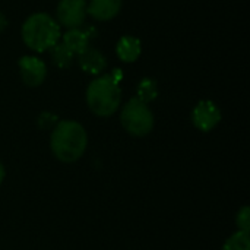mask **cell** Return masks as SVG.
Returning a JSON list of instances; mask_svg holds the SVG:
<instances>
[{"mask_svg": "<svg viewBox=\"0 0 250 250\" xmlns=\"http://www.w3.org/2000/svg\"><path fill=\"white\" fill-rule=\"evenodd\" d=\"M88 145V136L83 126L73 120L57 122L51 132L50 146L54 157L63 163L78 161Z\"/></svg>", "mask_w": 250, "mask_h": 250, "instance_id": "1", "label": "cell"}, {"mask_svg": "<svg viewBox=\"0 0 250 250\" xmlns=\"http://www.w3.org/2000/svg\"><path fill=\"white\" fill-rule=\"evenodd\" d=\"M60 25L47 13H34L22 25V40L25 45L37 53L50 50L60 41Z\"/></svg>", "mask_w": 250, "mask_h": 250, "instance_id": "2", "label": "cell"}, {"mask_svg": "<svg viewBox=\"0 0 250 250\" xmlns=\"http://www.w3.org/2000/svg\"><path fill=\"white\" fill-rule=\"evenodd\" d=\"M122 101V91L119 82L111 75H103L95 78L86 89V104L89 110L100 116L108 117L114 114Z\"/></svg>", "mask_w": 250, "mask_h": 250, "instance_id": "3", "label": "cell"}, {"mask_svg": "<svg viewBox=\"0 0 250 250\" xmlns=\"http://www.w3.org/2000/svg\"><path fill=\"white\" fill-rule=\"evenodd\" d=\"M120 122L127 133L138 138L146 136L154 129V114L151 108L138 98H132L125 104L122 108Z\"/></svg>", "mask_w": 250, "mask_h": 250, "instance_id": "4", "label": "cell"}, {"mask_svg": "<svg viewBox=\"0 0 250 250\" xmlns=\"http://www.w3.org/2000/svg\"><path fill=\"white\" fill-rule=\"evenodd\" d=\"M86 16L85 0H60L57 6V23L72 29L79 28Z\"/></svg>", "mask_w": 250, "mask_h": 250, "instance_id": "5", "label": "cell"}, {"mask_svg": "<svg viewBox=\"0 0 250 250\" xmlns=\"http://www.w3.org/2000/svg\"><path fill=\"white\" fill-rule=\"evenodd\" d=\"M192 122L201 132H209L221 122V111L209 100L199 101L192 111Z\"/></svg>", "mask_w": 250, "mask_h": 250, "instance_id": "6", "label": "cell"}, {"mask_svg": "<svg viewBox=\"0 0 250 250\" xmlns=\"http://www.w3.org/2000/svg\"><path fill=\"white\" fill-rule=\"evenodd\" d=\"M19 72L21 78L25 85L28 86H38L44 82L47 76V67L45 63L38 59L37 56H23L19 59Z\"/></svg>", "mask_w": 250, "mask_h": 250, "instance_id": "7", "label": "cell"}, {"mask_svg": "<svg viewBox=\"0 0 250 250\" xmlns=\"http://www.w3.org/2000/svg\"><path fill=\"white\" fill-rule=\"evenodd\" d=\"M78 63L79 67L89 75H100L107 66L104 54L92 47H86L83 51L78 54Z\"/></svg>", "mask_w": 250, "mask_h": 250, "instance_id": "8", "label": "cell"}, {"mask_svg": "<svg viewBox=\"0 0 250 250\" xmlns=\"http://www.w3.org/2000/svg\"><path fill=\"white\" fill-rule=\"evenodd\" d=\"M122 9V0H91L86 4V13L97 21H110Z\"/></svg>", "mask_w": 250, "mask_h": 250, "instance_id": "9", "label": "cell"}, {"mask_svg": "<svg viewBox=\"0 0 250 250\" xmlns=\"http://www.w3.org/2000/svg\"><path fill=\"white\" fill-rule=\"evenodd\" d=\"M89 40H91V34L88 29H82L79 28H72L67 29L63 34L62 42L73 53V54H79L81 51H83L86 47H89Z\"/></svg>", "mask_w": 250, "mask_h": 250, "instance_id": "10", "label": "cell"}, {"mask_svg": "<svg viewBox=\"0 0 250 250\" xmlns=\"http://www.w3.org/2000/svg\"><path fill=\"white\" fill-rule=\"evenodd\" d=\"M141 51H142L141 41L132 35L122 37L116 45V53H117L119 59L125 63H132V62L138 60V57L141 56Z\"/></svg>", "mask_w": 250, "mask_h": 250, "instance_id": "11", "label": "cell"}, {"mask_svg": "<svg viewBox=\"0 0 250 250\" xmlns=\"http://www.w3.org/2000/svg\"><path fill=\"white\" fill-rule=\"evenodd\" d=\"M50 56H51L53 63L59 69H67V67H70V64L73 63V57H75V54L62 42V40L59 42H56L50 48Z\"/></svg>", "mask_w": 250, "mask_h": 250, "instance_id": "12", "label": "cell"}, {"mask_svg": "<svg viewBox=\"0 0 250 250\" xmlns=\"http://www.w3.org/2000/svg\"><path fill=\"white\" fill-rule=\"evenodd\" d=\"M158 97V86L152 78H144L138 85V100L148 104Z\"/></svg>", "mask_w": 250, "mask_h": 250, "instance_id": "13", "label": "cell"}, {"mask_svg": "<svg viewBox=\"0 0 250 250\" xmlns=\"http://www.w3.org/2000/svg\"><path fill=\"white\" fill-rule=\"evenodd\" d=\"M223 250H250L249 233L239 230L224 243Z\"/></svg>", "mask_w": 250, "mask_h": 250, "instance_id": "14", "label": "cell"}, {"mask_svg": "<svg viewBox=\"0 0 250 250\" xmlns=\"http://www.w3.org/2000/svg\"><path fill=\"white\" fill-rule=\"evenodd\" d=\"M237 226L240 231H246L249 233L250 229V209L249 207H243L239 212H237Z\"/></svg>", "mask_w": 250, "mask_h": 250, "instance_id": "15", "label": "cell"}, {"mask_svg": "<svg viewBox=\"0 0 250 250\" xmlns=\"http://www.w3.org/2000/svg\"><path fill=\"white\" fill-rule=\"evenodd\" d=\"M38 125L42 127V129H48L51 126H56L57 125V117L51 113H42L40 117H38Z\"/></svg>", "mask_w": 250, "mask_h": 250, "instance_id": "16", "label": "cell"}, {"mask_svg": "<svg viewBox=\"0 0 250 250\" xmlns=\"http://www.w3.org/2000/svg\"><path fill=\"white\" fill-rule=\"evenodd\" d=\"M6 26H7V19H6V16L0 12V34L6 29Z\"/></svg>", "mask_w": 250, "mask_h": 250, "instance_id": "17", "label": "cell"}, {"mask_svg": "<svg viewBox=\"0 0 250 250\" xmlns=\"http://www.w3.org/2000/svg\"><path fill=\"white\" fill-rule=\"evenodd\" d=\"M4 176H6V173H4V167H3V164L0 163V185L3 183V180H4Z\"/></svg>", "mask_w": 250, "mask_h": 250, "instance_id": "18", "label": "cell"}]
</instances>
